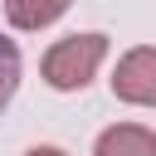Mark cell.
Segmentation results:
<instances>
[{
    "label": "cell",
    "instance_id": "cell-3",
    "mask_svg": "<svg viewBox=\"0 0 156 156\" xmlns=\"http://www.w3.org/2000/svg\"><path fill=\"white\" fill-rule=\"evenodd\" d=\"M93 156H156V132L141 122H117L93 141Z\"/></svg>",
    "mask_w": 156,
    "mask_h": 156
},
{
    "label": "cell",
    "instance_id": "cell-1",
    "mask_svg": "<svg viewBox=\"0 0 156 156\" xmlns=\"http://www.w3.org/2000/svg\"><path fill=\"white\" fill-rule=\"evenodd\" d=\"M102 58H107V34H68L44 54L39 68H44V83L54 93H78V88L93 83Z\"/></svg>",
    "mask_w": 156,
    "mask_h": 156
},
{
    "label": "cell",
    "instance_id": "cell-6",
    "mask_svg": "<svg viewBox=\"0 0 156 156\" xmlns=\"http://www.w3.org/2000/svg\"><path fill=\"white\" fill-rule=\"evenodd\" d=\"M24 156H68V151H63V146H29Z\"/></svg>",
    "mask_w": 156,
    "mask_h": 156
},
{
    "label": "cell",
    "instance_id": "cell-5",
    "mask_svg": "<svg viewBox=\"0 0 156 156\" xmlns=\"http://www.w3.org/2000/svg\"><path fill=\"white\" fill-rule=\"evenodd\" d=\"M15 88H20V49H15V39L0 29V107L15 98Z\"/></svg>",
    "mask_w": 156,
    "mask_h": 156
},
{
    "label": "cell",
    "instance_id": "cell-4",
    "mask_svg": "<svg viewBox=\"0 0 156 156\" xmlns=\"http://www.w3.org/2000/svg\"><path fill=\"white\" fill-rule=\"evenodd\" d=\"M68 5L73 0H5V20L24 34H34V29H49Z\"/></svg>",
    "mask_w": 156,
    "mask_h": 156
},
{
    "label": "cell",
    "instance_id": "cell-2",
    "mask_svg": "<svg viewBox=\"0 0 156 156\" xmlns=\"http://www.w3.org/2000/svg\"><path fill=\"white\" fill-rule=\"evenodd\" d=\"M112 93L132 107H156V49L151 44H136L117 58V73H112Z\"/></svg>",
    "mask_w": 156,
    "mask_h": 156
}]
</instances>
